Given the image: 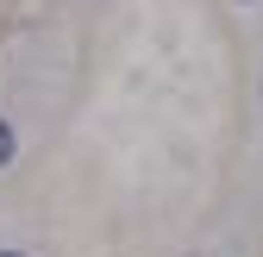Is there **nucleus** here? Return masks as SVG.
<instances>
[{
  "instance_id": "f257e3e1",
  "label": "nucleus",
  "mask_w": 263,
  "mask_h": 257,
  "mask_svg": "<svg viewBox=\"0 0 263 257\" xmlns=\"http://www.w3.org/2000/svg\"><path fill=\"white\" fill-rule=\"evenodd\" d=\"M13 151H19V144H13V125H7V119H0V170H7V163H13Z\"/></svg>"
},
{
  "instance_id": "f03ea898",
  "label": "nucleus",
  "mask_w": 263,
  "mask_h": 257,
  "mask_svg": "<svg viewBox=\"0 0 263 257\" xmlns=\"http://www.w3.org/2000/svg\"><path fill=\"white\" fill-rule=\"evenodd\" d=\"M0 257H25V251H0Z\"/></svg>"
}]
</instances>
